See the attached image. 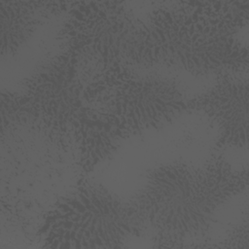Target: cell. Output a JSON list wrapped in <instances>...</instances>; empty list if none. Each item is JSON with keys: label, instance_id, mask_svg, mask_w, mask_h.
Segmentation results:
<instances>
[{"label": "cell", "instance_id": "6da1fadb", "mask_svg": "<svg viewBox=\"0 0 249 249\" xmlns=\"http://www.w3.org/2000/svg\"><path fill=\"white\" fill-rule=\"evenodd\" d=\"M245 2H170L142 18L136 65L193 75L242 73L248 50L237 34L248 22Z\"/></svg>", "mask_w": 249, "mask_h": 249}, {"label": "cell", "instance_id": "7a4b0ae2", "mask_svg": "<svg viewBox=\"0 0 249 249\" xmlns=\"http://www.w3.org/2000/svg\"><path fill=\"white\" fill-rule=\"evenodd\" d=\"M247 187V171L222 158L202 164L173 161L153 168L130 204L143 229L160 241L183 242L206 233L218 210Z\"/></svg>", "mask_w": 249, "mask_h": 249}, {"label": "cell", "instance_id": "3957f363", "mask_svg": "<svg viewBox=\"0 0 249 249\" xmlns=\"http://www.w3.org/2000/svg\"><path fill=\"white\" fill-rule=\"evenodd\" d=\"M89 70L62 52L40 65L16 94L22 109L73 154L84 170L111 156L124 139L88 97Z\"/></svg>", "mask_w": 249, "mask_h": 249}, {"label": "cell", "instance_id": "277c9868", "mask_svg": "<svg viewBox=\"0 0 249 249\" xmlns=\"http://www.w3.org/2000/svg\"><path fill=\"white\" fill-rule=\"evenodd\" d=\"M87 94L124 138L168 124L189 108L190 101L174 78L129 66L90 71Z\"/></svg>", "mask_w": 249, "mask_h": 249}, {"label": "cell", "instance_id": "5b68a950", "mask_svg": "<svg viewBox=\"0 0 249 249\" xmlns=\"http://www.w3.org/2000/svg\"><path fill=\"white\" fill-rule=\"evenodd\" d=\"M141 231L130 202L86 181L52 202L41 218L38 234L48 247L114 248Z\"/></svg>", "mask_w": 249, "mask_h": 249}, {"label": "cell", "instance_id": "8992f818", "mask_svg": "<svg viewBox=\"0 0 249 249\" xmlns=\"http://www.w3.org/2000/svg\"><path fill=\"white\" fill-rule=\"evenodd\" d=\"M59 32L63 52L103 71L136 65L142 18L122 2H75Z\"/></svg>", "mask_w": 249, "mask_h": 249}, {"label": "cell", "instance_id": "52a82bcc", "mask_svg": "<svg viewBox=\"0 0 249 249\" xmlns=\"http://www.w3.org/2000/svg\"><path fill=\"white\" fill-rule=\"evenodd\" d=\"M241 73L220 76L189 108L200 111L215 126L219 147L243 148L248 142V80Z\"/></svg>", "mask_w": 249, "mask_h": 249}, {"label": "cell", "instance_id": "ba28073f", "mask_svg": "<svg viewBox=\"0 0 249 249\" xmlns=\"http://www.w3.org/2000/svg\"><path fill=\"white\" fill-rule=\"evenodd\" d=\"M44 7L35 2L0 1L1 53L14 55L36 32Z\"/></svg>", "mask_w": 249, "mask_h": 249}]
</instances>
